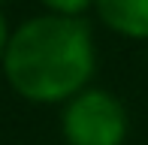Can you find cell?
Wrapping results in <instances>:
<instances>
[{"label": "cell", "instance_id": "cell-1", "mask_svg": "<svg viewBox=\"0 0 148 145\" xmlns=\"http://www.w3.org/2000/svg\"><path fill=\"white\" fill-rule=\"evenodd\" d=\"M0 67L21 100L39 106L66 103L91 88L97 67L94 30L88 18L36 15L12 30Z\"/></svg>", "mask_w": 148, "mask_h": 145}, {"label": "cell", "instance_id": "cell-2", "mask_svg": "<svg viewBox=\"0 0 148 145\" xmlns=\"http://www.w3.org/2000/svg\"><path fill=\"white\" fill-rule=\"evenodd\" d=\"M130 121L115 94L103 88H85L64 103L60 133L66 145H124Z\"/></svg>", "mask_w": 148, "mask_h": 145}, {"label": "cell", "instance_id": "cell-3", "mask_svg": "<svg viewBox=\"0 0 148 145\" xmlns=\"http://www.w3.org/2000/svg\"><path fill=\"white\" fill-rule=\"evenodd\" d=\"M94 12L112 34L148 42V0H94Z\"/></svg>", "mask_w": 148, "mask_h": 145}, {"label": "cell", "instance_id": "cell-4", "mask_svg": "<svg viewBox=\"0 0 148 145\" xmlns=\"http://www.w3.org/2000/svg\"><path fill=\"white\" fill-rule=\"evenodd\" d=\"M51 15H66V18H85V12L94 6V0H39Z\"/></svg>", "mask_w": 148, "mask_h": 145}, {"label": "cell", "instance_id": "cell-5", "mask_svg": "<svg viewBox=\"0 0 148 145\" xmlns=\"http://www.w3.org/2000/svg\"><path fill=\"white\" fill-rule=\"evenodd\" d=\"M9 36H12V30H9V24H6V15L0 12V64H3V55H6V45H9Z\"/></svg>", "mask_w": 148, "mask_h": 145}]
</instances>
